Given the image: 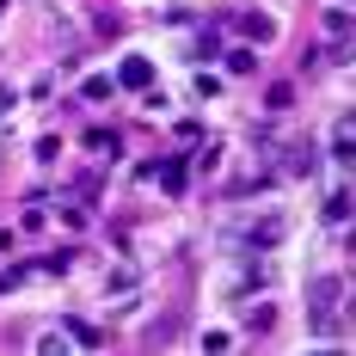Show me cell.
Segmentation results:
<instances>
[{"label":"cell","instance_id":"52a82bcc","mask_svg":"<svg viewBox=\"0 0 356 356\" xmlns=\"http://www.w3.org/2000/svg\"><path fill=\"white\" fill-rule=\"evenodd\" d=\"M160 178H166V191H178V184H184V160H166V172H160Z\"/></svg>","mask_w":356,"mask_h":356},{"label":"cell","instance_id":"7a4b0ae2","mask_svg":"<svg viewBox=\"0 0 356 356\" xmlns=\"http://www.w3.org/2000/svg\"><path fill=\"white\" fill-rule=\"evenodd\" d=\"M234 240H246V246H277V240H283V215L270 209L264 221H258V227H246V234H234Z\"/></svg>","mask_w":356,"mask_h":356},{"label":"cell","instance_id":"277c9868","mask_svg":"<svg viewBox=\"0 0 356 356\" xmlns=\"http://www.w3.org/2000/svg\"><path fill=\"white\" fill-rule=\"evenodd\" d=\"M332 154H338V166H350V123L332 129Z\"/></svg>","mask_w":356,"mask_h":356},{"label":"cell","instance_id":"8992f818","mask_svg":"<svg viewBox=\"0 0 356 356\" xmlns=\"http://www.w3.org/2000/svg\"><path fill=\"white\" fill-rule=\"evenodd\" d=\"M270 320H277V314H270V301H264V307H252V314H246V325H252V332H270Z\"/></svg>","mask_w":356,"mask_h":356},{"label":"cell","instance_id":"3957f363","mask_svg":"<svg viewBox=\"0 0 356 356\" xmlns=\"http://www.w3.org/2000/svg\"><path fill=\"white\" fill-rule=\"evenodd\" d=\"M147 80H154V62L147 56H129L123 62V86H147Z\"/></svg>","mask_w":356,"mask_h":356},{"label":"cell","instance_id":"6da1fadb","mask_svg":"<svg viewBox=\"0 0 356 356\" xmlns=\"http://www.w3.org/2000/svg\"><path fill=\"white\" fill-rule=\"evenodd\" d=\"M338 277H320V283H314V307H320V314H314V332H325V325H332V314H338Z\"/></svg>","mask_w":356,"mask_h":356},{"label":"cell","instance_id":"5b68a950","mask_svg":"<svg viewBox=\"0 0 356 356\" xmlns=\"http://www.w3.org/2000/svg\"><path fill=\"white\" fill-rule=\"evenodd\" d=\"M344 215H350V197H344V191H338V197H332V203H325V221H332V227H338V221H344Z\"/></svg>","mask_w":356,"mask_h":356}]
</instances>
